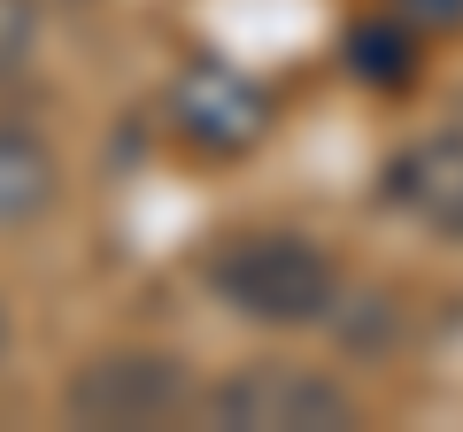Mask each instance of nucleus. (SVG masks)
Masks as SVG:
<instances>
[{
	"label": "nucleus",
	"instance_id": "nucleus-4",
	"mask_svg": "<svg viewBox=\"0 0 463 432\" xmlns=\"http://www.w3.org/2000/svg\"><path fill=\"white\" fill-rule=\"evenodd\" d=\"M170 124L201 155H248L270 132V93L255 78H240L232 62H216V54H194L170 78Z\"/></svg>",
	"mask_w": 463,
	"mask_h": 432
},
{
	"label": "nucleus",
	"instance_id": "nucleus-2",
	"mask_svg": "<svg viewBox=\"0 0 463 432\" xmlns=\"http://www.w3.org/2000/svg\"><path fill=\"white\" fill-rule=\"evenodd\" d=\"M194 409L209 417L216 432H355L364 425V401L347 394L332 371H309V363H240L194 394Z\"/></svg>",
	"mask_w": 463,
	"mask_h": 432
},
{
	"label": "nucleus",
	"instance_id": "nucleus-8",
	"mask_svg": "<svg viewBox=\"0 0 463 432\" xmlns=\"http://www.w3.org/2000/svg\"><path fill=\"white\" fill-rule=\"evenodd\" d=\"M39 47V0H0V85L16 78Z\"/></svg>",
	"mask_w": 463,
	"mask_h": 432
},
{
	"label": "nucleus",
	"instance_id": "nucleus-10",
	"mask_svg": "<svg viewBox=\"0 0 463 432\" xmlns=\"http://www.w3.org/2000/svg\"><path fill=\"white\" fill-rule=\"evenodd\" d=\"M0 355H8V309H0Z\"/></svg>",
	"mask_w": 463,
	"mask_h": 432
},
{
	"label": "nucleus",
	"instance_id": "nucleus-3",
	"mask_svg": "<svg viewBox=\"0 0 463 432\" xmlns=\"http://www.w3.org/2000/svg\"><path fill=\"white\" fill-rule=\"evenodd\" d=\"M62 409L70 425H93V432H124V425L147 432L194 409V371L170 348H100L70 371Z\"/></svg>",
	"mask_w": 463,
	"mask_h": 432
},
{
	"label": "nucleus",
	"instance_id": "nucleus-9",
	"mask_svg": "<svg viewBox=\"0 0 463 432\" xmlns=\"http://www.w3.org/2000/svg\"><path fill=\"white\" fill-rule=\"evenodd\" d=\"M394 16L440 39V32H463V0H394Z\"/></svg>",
	"mask_w": 463,
	"mask_h": 432
},
{
	"label": "nucleus",
	"instance_id": "nucleus-6",
	"mask_svg": "<svg viewBox=\"0 0 463 432\" xmlns=\"http://www.w3.org/2000/svg\"><path fill=\"white\" fill-rule=\"evenodd\" d=\"M62 193V163L32 124H0V232H24L54 209Z\"/></svg>",
	"mask_w": 463,
	"mask_h": 432
},
{
	"label": "nucleus",
	"instance_id": "nucleus-1",
	"mask_svg": "<svg viewBox=\"0 0 463 432\" xmlns=\"http://www.w3.org/2000/svg\"><path fill=\"white\" fill-rule=\"evenodd\" d=\"M209 294L232 316H255V324H317L340 301V270L317 248L309 232H232L209 255Z\"/></svg>",
	"mask_w": 463,
	"mask_h": 432
},
{
	"label": "nucleus",
	"instance_id": "nucleus-7",
	"mask_svg": "<svg viewBox=\"0 0 463 432\" xmlns=\"http://www.w3.org/2000/svg\"><path fill=\"white\" fill-rule=\"evenodd\" d=\"M347 70H355L371 93H402V85H417V70H425V32L402 23V16L355 23V32H347Z\"/></svg>",
	"mask_w": 463,
	"mask_h": 432
},
{
	"label": "nucleus",
	"instance_id": "nucleus-5",
	"mask_svg": "<svg viewBox=\"0 0 463 432\" xmlns=\"http://www.w3.org/2000/svg\"><path fill=\"white\" fill-rule=\"evenodd\" d=\"M386 201L410 224L463 239V132H425L386 163Z\"/></svg>",
	"mask_w": 463,
	"mask_h": 432
}]
</instances>
